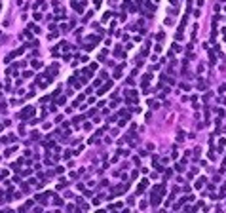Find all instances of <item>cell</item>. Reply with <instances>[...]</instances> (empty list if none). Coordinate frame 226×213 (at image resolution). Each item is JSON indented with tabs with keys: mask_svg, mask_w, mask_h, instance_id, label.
<instances>
[{
	"mask_svg": "<svg viewBox=\"0 0 226 213\" xmlns=\"http://www.w3.org/2000/svg\"><path fill=\"white\" fill-rule=\"evenodd\" d=\"M23 51H25V48H21V50H15V51H11L10 55H6V63H10V61H11V59H13V57H17V55H21Z\"/></svg>",
	"mask_w": 226,
	"mask_h": 213,
	"instance_id": "1",
	"label": "cell"
},
{
	"mask_svg": "<svg viewBox=\"0 0 226 213\" xmlns=\"http://www.w3.org/2000/svg\"><path fill=\"white\" fill-rule=\"evenodd\" d=\"M32 114H34V108L29 107V108H25V110L21 112V118H29V116H32Z\"/></svg>",
	"mask_w": 226,
	"mask_h": 213,
	"instance_id": "2",
	"label": "cell"
},
{
	"mask_svg": "<svg viewBox=\"0 0 226 213\" xmlns=\"http://www.w3.org/2000/svg\"><path fill=\"white\" fill-rule=\"evenodd\" d=\"M32 67H34V69H38V67H42V63H40V61H36V59H34V61H32Z\"/></svg>",
	"mask_w": 226,
	"mask_h": 213,
	"instance_id": "3",
	"label": "cell"
},
{
	"mask_svg": "<svg viewBox=\"0 0 226 213\" xmlns=\"http://www.w3.org/2000/svg\"><path fill=\"white\" fill-rule=\"evenodd\" d=\"M6 175H8V171H6V169H2V171H0V179H2V177H6Z\"/></svg>",
	"mask_w": 226,
	"mask_h": 213,
	"instance_id": "4",
	"label": "cell"
},
{
	"mask_svg": "<svg viewBox=\"0 0 226 213\" xmlns=\"http://www.w3.org/2000/svg\"><path fill=\"white\" fill-rule=\"evenodd\" d=\"M171 4H177V0H171Z\"/></svg>",
	"mask_w": 226,
	"mask_h": 213,
	"instance_id": "5",
	"label": "cell"
}]
</instances>
